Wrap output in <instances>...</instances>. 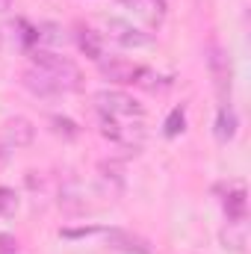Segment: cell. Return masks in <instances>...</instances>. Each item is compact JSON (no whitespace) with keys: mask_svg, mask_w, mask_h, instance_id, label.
I'll use <instances>...</instances> for the list:
<instances>
[{"mask_svg":"<svg viewBox=\"0 0 251 254\" xmlns=\"http://www.w3.org/2000/svg\"><path fill=\"white\" fill-rule=\"evenodd\" d=\"M30 60H33V68L45 71L63 92H77V89H83V71H80L77 63H71L68 57H63V54H57V51L39 45V48L30 51Z\"/></svg>","mask_w":251,"mask_h":254,"instance_id":"cell-1","label":"cell"},{"mask_svg":"<svg viewBox=\"0 0 251 254\" xmlns=\"http://www.w3.org/2000/svg\"><path fill=\"white\" fill-rule=\"evenodd\" d=\"M98 71H101L104 80H110V83H116V86H145V89H157L160 80H166V77L154 74L151 68L133 63V60H125V57L101 60V63H98Z\"/></svg>","mask_w":251,"mask_h":254,"instance_id":"cell-2","label":"cell"},{"mask_svg":"<svg viewBox=\"0 0 251 254\" xmlns=\"http://www.w3.org/2000/svg\"><path fill=\"white\" fill-rule=\"evenodd\" d=\"M95 107H98V113H101L104 119L142 122V116H145V107H142L133 95L122 92V89H101V92L95 95Z\"/></svg>","mask_w":251,"mask_h":254,"instance_id":"cell-3","label":"cell"},{"mask_svg":"<svg viewBox=\"0 0 251 254\" xmlns=\"http://www.w3.org/2000/svg\"><path fill=\"white\" fill-rule=\"evenodd\" d=\"M101 133L116 142V145H125V148H142L145 142V127L142 122H130V119H104L101 116Z\"/></svg>","mask_w":251,"mask_h":254,"instance_id":"cell-4","label":"cell"},{"mask_svg":"<svg viewBox=\"0 0 251 254\" xmlns=\"http://www.w3.org/2000/svg\"><path fill=\"white\" fill-rule=\"evenodd\" d=\"M210 77H213V86H216V98H219V107L231 104V89H234V74H231V63H228V54L219 48V45H210Z\"/></svg>","mask_w":251,"mask_h":254,"instance_id":"cell-5","label":"cell"},{"mask_svg":"<svg viewBox=\"0 0 251 254\" xmlns=\"http://www.w3.org/2000/svg\"><path fill=\"white\" fill-rule=\"evenodd\" d=\"M107 36L122 48H145V45H151V36L145 30L133 27L130 21H122V18H107Z\"/></svg>","mask_w":251,"mask_h":254,"instance_id":"cell-6","label":"cell"},{"mask_svg":"<svg viewBox=\"0 0 251 254\" xmlns=\"http://www.w3.org/2000/svg\"><path fill=\"white\" fill-rule=\"evenodd\" d=\"M107 243H110V249H116L122 254H154L151 243L145 237H139L133 231H125V228H110L107 231Z\"/></svg>","mask_w":251,"mask_h":254,"instance_id":"cell-7","label":"cell"},{"mask_svg":"<svg viewBox=\"0 0 251 254\" xmlns=\"http://www.w3.org/2000/svg\"><path fill=\"white\" fill-rule=\"evenodd\" d=\"M74 39H77V48H80V54L86 60H92V63L104 60V36L98 30H92L86 24H77L74 27Z\"/></svg>","mask_w":251,"mask_h":254,"instance_id":"cell-8","label":"cell"},{"mask_svg":"<svg viewBox=\"0 0 251 254\" xmlns=\"http://www.w3.org/2000/svg\"><path fill=\"white\" fill-rule=\"evenodd\" d=\"M21 83H24V89H27V92L39 95V98H57V95H63V89H60V86H57L45 71H39V68H33V65L24 71Z\"/></svg>","mask_w":251,"mask_h":254,"instance_id":"cell-9","label":"cell"},{"mask_svg":"<svg viewBox=\"0 0 251 254\" xmlns=\"http://www.w3.org/2000/svg\"><path fill=\"white\" fill-rule=\"evenodd\" d=\"M3 133H6L9 148H27V145H33V139H36V127H33L30 119H24V116L9 119L6 127H3Z\"/></svg>","mask_w":251,"mask_h":254,"instance_id":"cell-10","label":"cell"},{"mask_svg":"<svg viewBox=\"0 0 251 254\" xmlns=\"http://www.w3.org/2000/svg\"><path fill=\"white\" fill-rule=\"evenodd\" d=\"M222 207H225V216H228V222H231V225H246V216H249L246 187H243V184H234V190L225 195Z\"/></svg>","mask_w":251,"mask_h":254,"instance_id":"cell-11","label":"cell"},{"mask_svg":"<svg viewBox=\"0 0 251 254\" xmlns=\"http://www.w3.org/2000/svg\"><path fill=\"white\" fill-rule=\"evenodd\" d=\"M125 6L136 9V15H142L151 27H160L166 21V9H169V0H122Z\"/></svg>","mask_w":251,"mask_h":254,"instance_id":"cell-12","label":"cell"},{"mask_svg":"<svg viewBox=\"0 0 251 254\" xmlns=\"http://www.w3.org/2000/svg\"><path fill=\"white\" fill-rule=\"evenodd\" d=\"M237 127H240V119H237V113H234V107H231V104H225V107H219V113H216V127H213V133H216V139H219L222 145H228V142H234V136H237Z\"/></svg>","mask_w":251,"mask_h":254,"instance_id":"cell-13","label":"cell"},{"mask_svg":"<svg viewBox=\"0 0 251 254\" xmlns=\"http://www.w3.org/2000/svg\"><path fill=\"white\" fill-rule=\"evenodd\" d=\"M184 130H187V107H175V110L169 113L166 125H163V133H166L169 139H175V136H181Z\"/></svg>","mask_w":251,"mask_h":254,"instance_id":"cell-14","label":"cell"},{"mask_svg":"<svg viewBox=\"0 0 251 254\" xmlns=\"http://www.w3.org/2000/svg\"><path fill=\"white\" fill-rule=\"evenodd\" d=\"M51 125H54V133L63 136V139H77V136H80L77 122H71V119H65V116H51Z\"/></svg>","mask_w":251,"mask_h":254,"instance_id":"cell-15","label":"cell"},{"mask_svg":"<svg viewBox=\"0 0 251 254\" xmlns=\"http://www.w3.org/2000/svg\"><path fill=\"white\" fill-rule=\"evenodd\" d=\"M18 210V195L9 187H0V216H12Z\"/></svg>","mask_w":251,"mask_h":254,"instance_id":"cell-16","label":"cell"},{"mask_svg":"<svg viewBox=\"0 0 251 254\" xmlns=\"http://www.w3.org/2000/svg\"><path fill=\"white\" fill-rule=\"evenodd\" d=\"M36 30H39V45H42V42H48V45H60V42H63L57 24H39Z\"/></svg>","mask_w":251,"mask_h":254,"instance_id":"cell-17","label":"cell"},{"mask_svg":"<svg viewBox=\"0 0 251 254\" xmlns=\"http://www.w3.org/2000/svg\"><path fill=\"white\" fill-rule=\"evenodd\" d=\"M18 252V240L9 237V234H0V254H12Z\"/></svg>","mask_w":251,"mask_h":254,"instance_id":"cell-18","label":"cell"},{"mask_svg":"<svg viewBox=\"0 0 251 254\" xmlns=\"http://www.w3.org/2000/svg\"><path fill=\"white\" fill-rule=\"evenodd\" d=\"M12 9V0H0V15H6Z\"/></svg>","mask_w":251,"mask_h":254,"instance_id":"cell-19","label":"cell"},{"mask_svg":"<svg viewBox=\"0 0 251 254\" xmlns=\"http://www.w3.org/2000/svg\"><path fill=\"white\" fill-rule=\"evenodd\" d=\"M12 254H21V249H18V252H12Z\"/></svg>","mask_w":251,"mask_h":254,"instance_id":"cell-20","label":"cell"},{"mask_svg":"<svg viewBox=\"0 0 251 254\" xmlns=\"http://www.w3.org/2000/svg\"><path fill=\"white\" fill-rule=\"evenodd\" d=\"M0 48H3V39H0Z\"/></svg>","mask_w":251,"mask_h":254,"instance_id":"cell-21","label":"cell"}]
</instances>
